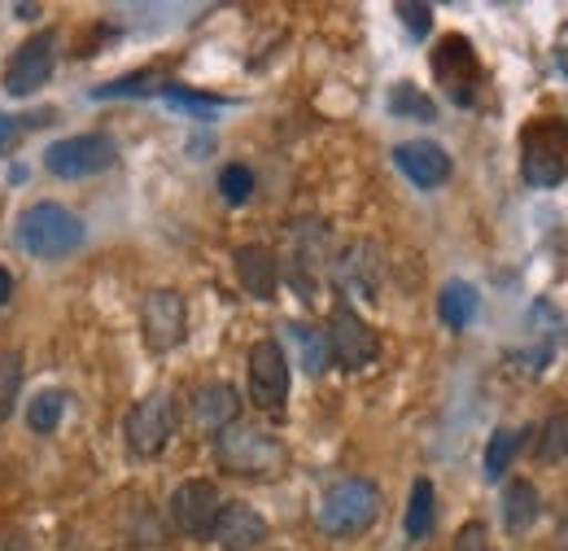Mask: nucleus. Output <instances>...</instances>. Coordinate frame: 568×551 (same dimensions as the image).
Masks as SVG:
<instances>
[{"mask_svg":"<svg viewBox=\"0 0 568 551\" xmlns=\"http://www.w3.org/2000/svg\"><path fill=\"white\" fill-rule=\"evenodd\" d=\"M214 543L223 551H254L267 543V521L258 508H250L245 499H232L219 508V521H214Z\"/></svg>","mask_w":568,"mask_h":551,"instance_id":"obj_12","label":"nucleus"},{"mask_svg":"<svg viewBox=\"0 0 568 551\" xmlns=\"http://www.w3.org/2000/svg\"><path fill=\"white\" fill-rule=\"evenodd\" d=\"M119 162V144L105 132H83V137H67L58 144H49L44 153V167L49 176L58 180H88V176H101Z\"/></svg>","mask_w":568,"mask_h":551,"instance_id":"obj_5","label":"nucleus"},{"mask_svg":"<svg viewBox=\"0 0 568 551\" xmlns=\"http://www.w3.org/2000/svg\"><path fill=\"white\" fill-rule=\"evenodd\" d=\"M141 329H144V345L153 354H166L184 342L189 333V302L180 289H153L141 302Z\"/></svg>","mask_w":568,"mask_h":551,"instance_id":"obj_8","label":"nucleus"},{"mask_svg":"<svg viewBox=\"0 0 568 551\" xmlns=\"http://www.w3.org/2000/svg\"><path fill=\"white\" fill-rule=\"evenodd\" d=\"M175 424H180V412H175V399L166 390L141 399L128 412V447H132V455H141V460L162 455L166 442H171V433H175Z\"/></svg>","mask_w":568,"mask_h":551,"instance_id":"obj_7","label":"nucleus"},{"mask_svg":"<svg viewBox=\"0 0 568 551\" xmlns=\"http://www.w3.org/2000/svg\"><path fill=\"white\" fill-rule=\"evenodd\" d=\"M433 70H437V79L450 88V97H455L459 106H468V101H473L477 58H473V49H468V40H464V36H450V40H442V44H437V53H433Z\"/></svg>","mask_w":568,"mask_h":551,"instance_id":"obj_15","label":"nucleus"},{"mask_svg":"<svg viewBox=\"0 0 568 551\" xmlns=\"http://www.w3.org/2000/svg\"><path fill=\"white\" fill-rule=\"evenodd\" d=\"M389 110H394V114H420V119H433V114H437L433 101L420 97L412 83H398V88L389 92Z\"/></svg>","mask_w":568,"mask_h":551,"instance_id":"obj_27","label":"nucleus"},{"mask_svg":"<svg viewBox=\"0 0 568 551\" xmlns=\"http://www.w3.org/2000/svg\"><path fill=\"white\" fill-rule=\"evenodd\" d=\"M376 517H381V490L367 482V478H342V482H333L324 490L320 508H315L320 530L333 534V539L363 534Z\"/></svg>","mask_w":568,"mask_h":551,"instance_id":"obj_3","label":"nucleus"},{"mask_svg":"<svg viewBox=\"0 0 568 551\" xmlns=\"http://www.w3.org/2000/svg\"><path fill=\"white\" fill-rule=\"evenodd\" d=\"M568 451V415H556L551 424H547V438H542V447H538V460H556V455H565Z\"/></svg>","mask_w":568,"mask_h":551,"instance_id":"obj_29","label":"nucleus"},{"mask_svg":"<svg viewBox=\"0 0 568 551\" xmlns=\"http://www.w3.org/2000/svg\"><path fill=\"white\" fill-rule=\"evenodd\" d=\"M219 508H223V499H219V490L211 482H202V478L180 482L175 494H171V525L180 534H189V539H211Z\"/></svg>","mask_w":568,"mask_h":551,"instance_id":"obj_11","label":"nucleus"},{"mask_svg":"<svg viewBox=\"0 0 568 551\" xmlns=\"http://www.w3.org/2000/svg\"><path fill=\"white\" fill-rule=\"evenodd\" d=\"M219 193H223V202H227V207L250 202V193H254V171H250V167H241V162L223 167V171H219Z\"/></svg>","mask_w":568,"mask_h":551,"instance_id":"obj_26","label":"nucleus"},{"mask_svg":"<svg viewBox=\"0 0 568 551\" xmlns=\"http://www.w3.org/2000/svg\"><path fill=\"white\" fill-rule=\"evenodd\" d=\"M450 551H490V534H486V525L481 521H468V525H459V534H455V548Z\"/></svg>","mask_w":568,"mask_h":551,"instance_id":"obj_30","label":"nucleus"},{"mask_svg":"<svg viewBox=\"0 0 568 551\" xmlns=\"http://www.w3.org/2000/svg\"><path fill=\"white\" fill-rule=\"evenodd\" d=\"M437 315H442V324L455 329V333L468 329L473 315H477V289H473L468 280H446L442 293H437Z\"/></svg>","mask_w":568,"mask_h":551,"instance_id":"obj_19","label":"nucleus"},{"mask_svg":"<svg viewBox=\"0 0 568 551\" xmlns=\"http://www.w3.org/2000/svg\"><path fill=\"white\" fill-rule=\"evenodd\" d=\"M62 412H67V394L62 390H40L31 403H27V424L36 433H53L62 424Z\"/></svg>","mask_w":568,"mask_h":551,"instance_id":"obj_24","label":"nucleus"},{"mask_svg":"<svg viewBox=\"0 0 568 551\" xmlns=\"http://www.w3.org/2000/svg\"><path fill=\"white\" fill-rule=\"evenodd\" d=\"M214 455H219V469H227L236 478H281L284 464H288L281 438L263 424H250V420L227 424L214 438Z\"/></svg>","mask_w":568,"mask_h":551,"instance_id":"obj_1","label":"nucleus"},{"mask_svg":"<svg viewBox=\"0 0 568 551\" xmlns=\"http://www.w3.org/2000/svg\"><path fill=\"white\" fill-rule=\"evenodd\" d=\"M13 298V276L0 268V302H9Z\"/></svg>","mask_w":568,"mask_h":551,"instance_id":"obj_34","label":"nucleus"},{"mask_svg":"<svg viewBox=\"0 0 568 551\" xmlns=\"http://www.w3.org/2000/svg\"><path fill=\"white\" fill-rule=\"evenodd\" d=\"M18 246L31 259H44V263L71 259L83 246V219L74 210L58 207V202H36V207L18 214Z\"/></svg>","mask_w":568,"mask_h":551,"instance_id":"obj_2","label":"nucleus"},{"mask_svg":"<svg viewBox=\"0 0 568 551\" xmlns=\"http://www.w3.org/2000/svg\"><path fill=\"white\" fill-rule=\"evenodd\" d=\"M288 338H293L297 354H302V368H306L311 377H320V372L328 368V342H324L320 329H311V324H288Z\"/></svg>","mask_w":568,"mask_h":551,"instance_id":"obj_22","label":"nucleus"},{"mask_svg":"<svg viewBox=\"0 0 568 551\" xmlns=\"http://www.w3.org/2000/svg\"><path fill=\"white\" fill-rule=\"evenodd\" d=\"M337 284L342 293H358V298H372L381 289V254L372 241H355L342 263H337Z\"/></svg>","mask_w":568,"mask_h":551,"instance_id":"obj_17","label":"nucleus"},{"mask_svg":"<svg viewBox=\"0 0 568 551\" xmlns=\"http://www.w3.org/2000/svg\"><path fill=\"white\" fill-rule=\"evenodd\" d=\"M556 67L568 74V22L560 27V36H556Z\"/></svg>","mask_w":568,"mask_h":551,"instance_id":"obj_32","label":"nucleus"},{"mask_svg":"<svg viewBox=\"0 0 568 551\" xmlns=\"http://www.w3.org/2000/svg\"><path fill=\"white\" fill-rule=\"evenodd\" d=\"M538 517H542V499H538L534 482L503 485V525H507V534H525Z\"/></svg>","mask_w":568,"mask_h":551,"instance_id":"obj_18","label":"nucleus"},{"mask_svg":"<svg viewBox=\"0 0 568 551\" xmlns=\"http://www.w3.org/2000/svg\"><path fill=\"white\" fill-rule=\"evenodd\" d=\"M288 399V359L276 338L250 345V403L258 412H284Z\"/></svg>","mask_w":568,"mask_h":551,"instance_id":"obj_9","label":"nucleus"},{"mask_svg":"<svg viewBox=\"0 0 568 551\" xmlns=\"http://www.w3.org/2000/svg\"><path fill=\"white\" fill-rule=\"evenodd\" d=\"M162 97H166L171 106L189 110V114H211V110H219V106H223L219 97H197V92H184L180 83H162Z\"/></svg>","mask_w":568,"mask_h":551,"instance_id":"obj_28","label":"nucleus"},{"mask_svg":"<svg viewBox=\"0 0 568 551\" xmlns=\"http://www.w3.org/2000/svg\"><path fill=\"white\" fill-rule=\"evenodd\" d=\"M232 263H236V280H241V289L250 298H258V302L276 298V289H281V259L267 246H241L232 254Z\"/></svg>","mask_w":568,"mask_h":551,"instance_id":"obj_16","label":"nucleus"},{"mask_svg":"<svg viewBox=\"0 0 568 551\" xmlns=\"http://www.w3.org/2000/svg\"><path fill=\"white\" fill-rule=\"evenodd\" d=\"M18 390H22V354L13 345H0V424L18 408Z\"/></svg>","mask_w":568,"mask_h":551,"instance_id":"obj_21","label":"nucleus"},{"mask_svg":"<svg viewBox=\"0 0 568 551\" xmlns=\"http://www.w3.org/2000/svg\"><path fill=\"white\" fill-rule=\"evenodd\" d=\"M394 162L416 189H437L450 180V153L437 140H403L394 149Z\"/></svg>","mask_w":568,"mask_h":551,"instance_id":"obj_14","label":"nucleus"},{"mask_svg":"<svg viewBox=\"0 0 568 551\" xmlns=\"http://www.w3.org/2000/svg\"><path fill=\"white\" fill-rule=\"evenodd\" d=\"M324 342H328V359H333L337 368H346V372H363V368H367V363L381 354L376 333L363 324V315H358L346 298H342V302L328 311Z\"/></svg>","mask_w":568,"mask_h":551,"instance_id":"obj_6","label":"nucleus"},{"mask_svg":"<svg viewBox=\"0 0 568 551\" xmlns=\"http://www.w3.org/2000/svg\"><path fill=\"white\" fill-rule=\"evenodd\" d=\"M53 58H58L53 31H36L31 40H22L18 53H13V62H9V70H4V92H9V97H31V92H40V88L49 83V74H53Z\"/></svg>","mask_w":568,"mask_h":551,"instance_id":"obj_10","label":"nucleus"},{"mask_svg":"<svg viewBox=\"0 0 568 551\" xmlns=\"http://www.w3.org/2000/svg\"><path fill=\"white\" fill-rule=\"evenodd\" d=\"M13 132H18V128H13V119H4V114H0V153L13 144Z\"/></svg>","mask_w":568,"mask_h":551,"instance_id":"obj_33","label":"nucleus"},{"mask_svg":"<svg viewBox=\"0 0 568 551\" xmlns=\"http://www.w3.org/2000/svg\"><path fill=\"white\" fill-rule=\"evenodd\" d=\"M398 18L407 22L412 36H428V27H433V9H428V4H412V0L398 4Z\"/></svg>","mask_w":568,"mask_h":551,"instance_id":"obj_31","label":"nucleus"},{"mask_svg":"<svg viewBox=\"0 0 568 551\" xmlns=\"http://www.w3.org/2000/svg\"><path fill=\"white\" fill-rule=\"evenodd\" d=\"M520 438L525 433H516V429H495V438H490V447H486V482H503V473H507V464L516 460V451H520Z\"/></svg>","mask_w":568,"mask_h":551,"instance_id":"obj_23","label":"nucleus"},{"mask_svg":"<svg viewBox=\"0 0 568 551\" xmlns=\"http://www.w3.org/2000/svg\"><path fill=\"white\" fill-rule=\"evenodd\" d=\"M189 420H193V429L219 438L227 424L241 420V394H236L227 381H206V385H197L193 399H189Z\"/></svg>","mask_w":568,"mask_h":551,"instance_id":"obj_13","label":"nucleus"},{"mask_svg":"<svg viewBox=\"0 0 568 551\" xmlns=\"http://www.w3.org/2000/svg\"><path fill=\"white\" fill-rule=\"evenodd\" d=\"M153 92H162V83H158V74H149V70L123 74V79H114V83H105V88H92L97 101H110V97H153Z\"/></svg>","mask_w":568,"mask_h":551,"instance_id":"obj_25","label":"nucleus"},{"mask_svg":"<svg viewBox=\"0 0 568 551\" xmlns=\"http://www.w3.org/2000/svg\"><path fill=\"white\" fill-rule=\"evenodd\" d=\"M403 530H407V539H412V543H420L428 530H433V482H428V478H420V482L412 485Z\"/></svg>","mask_w":568,"mask_h":551,"instance_id":"obj_20","label":"nucleus"},{"mask_svg":"<svg viewBox=\"0 0 568 551\" xmlns=\"http://www.w3.org/2000/svg\"><path fill=\"white\" fill-rule=\"evenodd\" d=\"M520 171L534 189H556L568 176V128L560 119H534L520 137Z\"/></svg>","mask_w":568,"mask_h":551,"instance_id":"obj_4","label":"nucleus"}]
</instances>
